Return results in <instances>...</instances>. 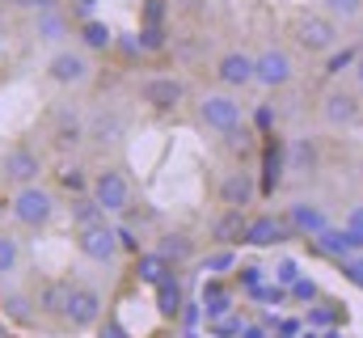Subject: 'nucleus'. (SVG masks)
Segmentation results:
<instances>
[{"label": "nucleus", "instance_id": "nucleus-1", "mask_svg": "<svg viewBox=\"0 0 363 338\" xmlns=\"http://www.w3.org/2000/svg\"><path fill=\"white\" fill-rule=\"evenodd\" d=\"M194 114H199V123H203L207 131H216V136H228L233 127L245 123V119H241V102L233 97V89H211V93H203L199 106H194Z\"/></svg>", "mask_w": 363, "mask_h": 338}, {"label": "nucleus", "instance_id": "nucleus-2", "mask_svg": "<svg viewBox=\"0 0 363 338\" xmlns=\"http://www.w3.org/2000/svg\"><path fill=\"white\" fill-rule=\"evenodd\" d=\"M51 216H55V195H51L47 186H38V182L17 186V195H13V220H17L21 229L38 233V229L51 224Z\"/></svg>", "mask_w": 363, "mask_h": 338}, {"label": "nucleus", "instance_id": "nucleus-3", "mask_svg": "<svg viewBox=\"0 0 363 338\" xmlns=\"http://www.w3.org/2000/svg\"><path fill=\"white\" fill-rule=\"evenodd\" d=\"M338 26H342V21H334L325 9H321V13H304V17L296 21V43H300L308 55H330V51L338 47V38H342Z\"/></svg>", "mask_w": 363, "mask_h": 338}, {"label": "nucleus", "instance_id": "nucleus-4", "mask_svg": "<svg viewBox=\"0 0 363 338\" xmlns=\"http://www.w3.org/2000/svg\"><path fill=\"white\" fill-rule=\"evenodd\" d=\"M93 77V60L85 47H60L51 60H47V81L60 84V89H72V84H85Z\"/></svg>", "mask_w": 363, "mask_h": 338}, {"label": "nucleus", "instance_id": "nucleus-5", "mask_svg": "<svg viewBox=\"0 0 363 338\" xmlns=\"http://www.w3.org/2000/svg\"><path fill=\"white\" fill-rule=\"evenodd\" d=\"M89 195L106 207V216H123L131 207V182L123 169H97L89 182Z\"/></svg>", "mask_w": 363, "mask_h": 338}, {"label": "nucleus", "instance_id": "nucleus-6", "mask_svg": "<svg viewBox=\"0 0 363 338\" xmlns=\"http://www.w3.org/2000/svg\"><path fill=\"white\" fill-rule=\"evenodd\" d=\"M140 102L148 110H157V114H169V110H178L186 102V81H178L174 72H152L140 84Z\"/></svg>", "mask_w": 363, "mask_h": 338}, {"label": "nucleus", "instance_id": "nucleus-7", "mask_svg": "<svg viewBox=\"0 0 363 338\" xmlns=\"http://www.w3.org/2000/svg\"><path fill=\"white\" fill-rule=\"evenodd\" d=\"M254 72H258L262 89H287V84L296 81V60L283 47H262L254 55Z\"/></svg>", "mask_w": 363, "mask_h": 338}, {"label": "nucleus", "instance_id": "nucleus-8", "mask_svg": "<svg viewBox=\"0 0 363 338\" xmlns=\"http://www.w3.org/2000/svg\"><path fill=\"white\" fill-rule=\"evenodd\" d=\"M4 182L9 186H30V182H38L43 178V153L34 148V144H13L9 153H4Z\"/></svg>", "mask_w": 363, "mask_h": 338}, {"label": "nucleus", "instance_id": "nucleus-9", "mask_svg": "<svg viewBox=\"0 0 363 338\" xmlns=\"http://www.w3.org/2000/svg\"><path fill=\"white\" fill-rule=\"evenodd\" d=\"M77 250L85 254V258H93V262H114V254L123 250V246H118V229L106 224V220L81 224V229H77Z\"/></svg>", "mask_w": 363, "mask_h": 338}, {"label": "nucleus", "instance_id": "nucleus-10", "mask_svg": "<svg viewBox=\"0 0 363 338\" xmlns=\"http://www.w3.org/2000/svg\"><path fill=\"white\" fill-rule=\"evenodd\" d=\"M321 119L325 127H355L363 119V102L355 89H330L321 97Z\"/></svg>", "mask_w": 363, "mask_h": 338}, {"label": "nucleus", "instance_id": "nucleus-11", "mask_svg": "<svg viewBox=\"0 0 363 338\" xmlns=\"http://www.w3.org/2000/svg\"><path fill=\"white\" fill-rule=\"evenodd\" d=\"M216 81L224 84V89H245V84H258V72H254V51H241V47L224 51V55L216 60Z\"/></svg>", "mask_w": 363, "mask_h": 338}, {"label": "nucleus", "instance_id": "nucleus-12", "mask_svg": "<svg viewBox=\"0 0 363 338\" xmlns=\"http://www.w3.org/2000/svg\"><path fill=\"white\" fill-rule=\"evenodd\" d=\"M64 322L72 326V330H89L101 322V292L97 288H72V300H68V313H64Z\"/></svg>", "mask_w": 363, "mask_h": 338}, {"label": "nucleus", "instance_id": "nucleus-13", "mask_svg": "<svg viewBox=\"0 0 363 338\" xmlns=\"http://www.w3.org/2000/svg\"><path fill=\"white\" fill-rule=\"evenodd\" d=\"M287 237H296L291 233V224H287V216H254L250 220V233H245V246H254V250H271L279 241H287Z\"/></svg>", "mask_w": 363, "mask_h": 338}, {"label": "nucleus", "instance_id": "nucleus-14", "mask_svg": "<svg viewBox=\"0 0 363 338\" xmlns=\"http://www.w3.org/2000/svg\"><path fill=\"white\" fill-rule=\"evenodd\" d=\"M308 241H313V250H317V254L338 258V262H342V258H351V254H359V241H355V233H351L347 224H342V229L325 224V229H321L317 237H308Z\"/></svg>", "mask_w": 363, "mask_h": 338}, {"label": "nucleus", "instance_id": "nucleus-15", "mask_svg": "<svg viewBox=\"0 0 363 338\" xmlns=\"http://www.w3.org/2000/svg\"><path fill=\"white\" fill-rule=\"evenodd\" d=\"M258 199V182L250 169H233L224 182H220V203L224 207H250Z\"/></svg>", "mask_w": 363, "mask_h": 338}, {"label": "nucleus", "instance_id": "nucleus-16", "mask_svg": "<svg viewBox=\"0 0 363 338\" xmlns=\"http://www.w3.org/2000/svg\"><path fill=\"white\" fill-rule=\"evenodd\" d=\"M72 279H47L43 288H38V296H34V309L43 313V317H64L68 313V300H72Z\"/></svg>", "mask_w": 363, "mask_h": 338}, {"label": "nucleus", "instance_id": "nucleus-17", "mask_svg": "<svg viewBox=\"0 0 363 338\" xmlns=\"http://www.w3.org/2000/svg\"><path fill=\"white\" fill-rule=\"evenodd\" d=\"M245 233H250V216H245V207H224V212L216 216V224H211V237H216L220 246H241Z\"/></svg>", "mask_w": 363, "mask_h": 338}, {"label": "nucleus", "instance_id": "nucleus-18", "mask_svg": "<svg viewBox=\"0 0 363 338\" xmlns=\"http://www.w3.org/2000/svg\"><path fill=\"white\" fill-rule=\"evenodd\" d=\"M283 216H287V224H291V233H296V237H317V233L330 224V220H325V212H321L317 203H304V199H300V203H291Z\"/></svg>", "mask_w": 363, "mask_h": 338}, {"label": "nucleus", "instance_id": "nucleus-19", "mask_svg": "<svg viewBox=\"0 0 363 338\" xmlns=\"http://www.w3.org/2000/svg\"><path fill=\"white\" fill-rule=\"evenodd\" d=\"M262 169H267V173H262V190L271 195L274 186L283 182V169H287V144H283L279 136H271V140L262 144Z\"/></svg>", "mask_w": 363, "mask_h": 338}, {"label": "nucleus", "instance_id": "nucleus-20", "mask_svg": "<svg viewBox=\"0 0 363 338\" xmlns=\"http://www.w3.org/2000/svg\"><path fill=\"white\" fill-rule=\"evenodd\" d=\"M72 34V17L64 9H38V38L43 43H64Z\"/></svg>", "mask_w": 363, "mask_h": 338}, {"label": "nucleus", "instance_id": "nucleus-21", "mask_svg": "<svg viewBox=\"0 0 363 338\" xmlns=\"http://www.w3.org/2000/svg\"><path fill=\"white\" fill-rule=\"evenodd\" d=\"M85 140V123L72 114V110H64L60 119H55V127H51V144L60 148V153H68V148H77Z\"/></svg>", "mask_w": 363, "mask_h": 338}, {"label": "nucleus", "instance_id": "nucleus-22", "mask_svg": "<svg viewBox=\"0 0 363 338\" xmlns=\"http://www.w3.org/2000/svg\"><path fill=\"white\" fill-rule=\"evenodd\" d=\"M169 275H174V262H169V258H161L157 250H152V254H140V258H135V279H140V283L157 288V283H165Z\"/></svg>", "mask_w": 363, "mask_h": 338}, {"label": "nucleus", "instance_id": "nucleus-23", "mask_svg": "<svg viewBox=\"0 0 363 338\" xmlns=\"http://www.w3.org/2000/svg\"><path fill=\"white\" fill-rule=\"evenodd\" d=\"M77 34H81V47H85V51H110V47H114V30H110L101 17L77 21Z\"/></svg>", "mask_w": 363, "mask_h": 338}, {"label": "nucleus", "instance_id": "nucleus-24", "mask_svg": "<svg viewBox=\"0 0 363 338\" xmlns=\"http://www.w3.org/2000/svg\"><path fill=\"white\" fill-rule=\"evenodd\" d=\"M157 254H161V258H169L174 266H182V262H190V258H194V241H190L186 233H165V237L157 241Z\"/></svg>", "mask_w": 363, "mask_h": 338}, {"label": "nucleus", "instance_id": "nucleus-25", "mask_svg": "<svg viewBox=\"0 0 363 338\" xmlns=\"http://www.w3.org/2000/svg\"><path fill=\"white\" fill-rule=\"evenodd\" d=\"M68 212H72V224H77V229H81V224H97V220H106V207L93 199L89 190H85V195H72Z\"/></svg>", "mask_w": 363, "mask_h": 338}, {"label": "nucleus", "instance_id": "nucleus-26", "mask_svg": "<svg viewBox=\"0 0 363 338\" xmlns=\"http://www.w3.org/2000/svg\"><path fill=\"white\" fill-rule=\"evenodd\" d=\"M287 169L313 173V169H317V144H313V140H291V144H287Z\"/></svg>", "mask_w": 363, "mask_h": 338}, {"label": "nucleus", "instance_id": "nucleus-27", "mask_svg": "<svg viewBox=\"0 0 363 338\" xmlns=\"http://www.w3.org/2000/svg\"><path fill=\"white\" fill-rule=\"evenodd\" d=\"M157 313L161 317H178L182 313V283L169 275L165 283H157Z\"/></svg>", "mask_w": 363, "mask_h": 338}, {"label": "nucleus", "instance_id": "nucleus-28", "mask_svg": "<svg viewBox=\"0 0 363 338\" xmlns=\"http://www.w3.org/2000/svg\"><path fill=\"white\" fill-rule=\"evenodd\" d=\"M17 262H21V241H17L13 233H4V229H0V279H4V275H13V271H17Z\"/></svg>", "mask_w": 363, "mask_h": 338}, {"label": "nucleus", "instance_id": "nucleus-29", "mask_svg": "<svg viewBox=\"0 0 363 338\" xmlns=\"http://www.w3.org/2000/svg\"><path fill=\"white\" fill-rule=\"evenodd\" d=\"M321 9L334 21H355V17H363V0H321Z\"/></svg>", "mask_w": 363, "mask_h": 338}, {"label": "nucleus", "instance_id": "nucleus-30", "mask_svg": "<svg viewBox=\"0 0 363 338\" xmlns=\"http://www.w3.org/2000/svg\"><path fill=\"white\" fill-rule=\"evenodd\" d=\"M135 38H140L144 51H161V47H165V21H144Z\"/></svg>", "mask_w": 363, "mask_h": 338}, {"label": "nucleus", "instance_id": "nucleus-31", "mask_svg": "<svg viewBox=\"0 0 363 338\" xmlns=\"http://www.w3.org/2000/svg\"><path fill=\"white\" fill-rule=\"evenodd\" d=\"M359 51H363V47H342V51L334 47V51H330V60H325V77H338L342 68H351V64L359 60Z\"/></svg>", "mask_w": 363, "mask_h": 338}, {"label": "nucleus", "instance_id": "nucleus-32", "mask_svg": "<svg viewBox=\"0 0 363 338\" xmlns=\"http://www.w3.org/2000/svg\"><path fill=\"white\" fill-rule=\"evenodd\" d=\"M89 182H93V178H85V169H81V165H64V169H60V186H64V190H72V195H85V190H89Z\"/></svg>", "mask_w": 363, "mask_h": 338}, {"label": "nucleus", "instance_id": "nucleus-33", "mask_svg": "<svg viewBox=\"0 0 363 338\" xmlns=\"http://www.w3.org/2000/svg\"><path fill=\"white\" fill-rule=\"evenodd\" d=\"M4 313L17 317V322H34V317H38V309H30L26 296H9V300H4Z\"/></svg>", "mask_w": 363, "mask_h": 338}, {"label": "nucleus", "instance_id": "nucleus-34", "mask_svg": "<svg viewBox=\"0 0 363 338\" xmlns=\"http://www.w3.org/2000/svg\"><path fill=\"white\" fill-rule=\"evenodd\" d=\"M338 317H342V313H338V305H334V300H321L317 309H308V322H313V326H334Z\"/></svg>", "mask_w": 363, "mask_h": 338}, {"label": "nucleus", "instance_id": "nucleus-35", "mask_svg": "<svg viewBox=\"0 0 363 338\" xmlns=\"http://www.w3.org/2000/svg\"><path fill=\"white\" fill-rule=\"evenodd\" d=\"M342 275H347L355 288H363V250L351 254V258H342Z\"/></svg>", "mask_w": 363, "mask_h": 338}, {"label": "nucleus", "instance_id": "nucleus-36", "mask_svg": "<svg viewBox=\"0 0 363 338\" xmlns=\"http://www.w3.org/2000/svg\"><path fill=\"white\" fill-rule=\"evenodd\" d=\"M228 266H233V246H224L220 254L207 258V271H211V275H220V271H228Z\"/></svg>", "mask_w": 363, "mask_h": 338}, {"label": "nucleus", "instance_id": "nucleus-37", "mask_svg": "<svg viewBox=\"0 0 363 338\" xmlns=\"http://www.w3.org/2000/svg\"><path fill=\"white\" fill-rule=\"evenodd\" d=\"M291 296L313 305V300H317V283H313V279H296V283H291Z\"/></svg>", "mask_w": 363, "mask_h": 338}, {"label": "nucleus", "instance_id": "nucleus-38", "mask_svg": "<svg viewBox=\"0 0 363 338\" xmlns=\"http://www.w3.org/2000/svg\"><path fill=\"white\" fill-rule=\"evenodd\" d=\"M347 229L355 233V241H359V250H363V203H359V207H351V212H347Z\"/></svg>", "mask_w": 363, "mask_h": 338}, {"label": "nucleus", "instance_id": "nucleus-39", "mask_svg": "<svg viewBox=\"0 0 363 338\" xmlns=\"http://www.w3.org/2000/svg\"><path fill=\"white\" fill-rule=\"evenodd\" d=\"M274 275H279V283H296V279H300V271H296V262H291V258H283V262L274 266Z\"/></svg>", "mask_w": 363, "mask_h": 338}, {"label": "nucleus", "instance_id": "nucleus-40", "mask_svg": "<svg viewBox=\"0 0 363 338\" xmlns=\"http://www.w3.org/2000/svg\"><path fill=\"white\" fill-rule=\"evenodd\" d=\"M211 330H216V334H237V330H241V322H237V317H216V322H211Z\"/></svg>", "mask_w": 363, "mask_h": 338}, {"label": "nucleus", "instance_id": "nucleus-41", "mask_svg": "<svg viewBox=\"0 0 363 338\" xmlns=\"http://www.w3.org/2000/svg\"><path fill=\"white\" fill-rule=\"evenodd\" d=\"M144 21H165V0H148L144 4Z\"/></svg>", "mask_w": 363, "mask_h": 338}, {"label": "nucleus", "instance_id": "nucleus-42", "mask_svg": "<svg viewBox=\"0 0 363 338\" xmlns=\"http://www.w3.org/2000/svg\"><path fill=\"white\" fill-rule=\"evenodd\" d=\"M93 9H97V0H72V13H77V21L93 17Z\"/></svg>", "mask_w": 363, "mask_h": 338}, {"label": "nucleus", "instance_id": "nucleus-43", "mask_svg": "<svg viewBox=\"0 0 363 338\" xmlns=\"http://www.w3.org/2000/svg\"><path fill=\"white\" fill-rule=\"evenodd\" d=\"M118 246H123V250H140V241H135V233H131V229H118Z\"/></svg>", "mask_w": 363, "mask_h": 338}, {"label": "nucleus", "instance_id": "nucleus-44", "mask_svg": "<svg viewBox=\"0 0 363 338\" xmlns=\"http://www.w3.org/2000/svg\"><path fill=\"white\" fill-rule=\"evenodd\" d=\"M258 271H262V266H241V283H250V288H258V279H262Z\"/></svg>", "mask_w": 363, "mask_h": 338}, {"label": "nucleus", "instance_id": "nucleus-45", "mask_svg": "<svg viewBox=\"0 0 363 338\" xmlns=\"http://www.w3.org/2000/svg\"><path fill=\"white\" fill-rule=\"evenodd\" d=\"M101 338H127V330H123L118 322H106V326H101Z\"/></svg>", "mask_w": 363, "mask_h": 338}, {"label": "nucleus", "instance_id": "nucleus-46", "mask_svg": "<svg viewBox=\"0 0 363 338\" xmlns=\"http://www.w3.org/2000/svg\"><path fill=\"white\" fill-rule=\"evenodd\" d=\"M9 9H17V13H30V9H38V0H4Z\"/></svg>", "mask_w": 363, "mask_h": 338}, {"label": "nucleus", "instance_id": "nucleus-47", "mask_svg": "<svg viewBox=\"0 0 363 338\" xmlns=\"http://www.w3.org/2000/svg\"><path fill=\"white\" fill-rule=\"evenodd\" d=\"M351 77H355V84H359V89H363V51H359V60L351 64Z\"/></svg>", "mask_w": 363, "mask_h": 338}, {"label": "nucleus", "instance_id": "nucleus-48", "mask_svg": "<svg viewBox=\"0 0 363 338\" xmlns=\"http://www.w3.org/2000/svg\"><path fill=\"white\" fill-rule=\"evenodd\" d=\"M241 338H267V334H262V330L254 326V330H245V334H241Z\"/></svg>", "mask_w": 363, "mask_h": 338}, {"label": "nucleus", "instance_id": "nucleus-49", "mask_svg": "<svg viewBox=\"0 0 363 338\" xmlns=\"http://www.w3.org/2000/svg\"><path fill=\"white\" fill-rule=\"evenodd\" d=\"M38 9H60V0H38Z\"/></svg>", "mask_w": 363, "mask_h": 338}, {"label": "nucleus", "instance_id": "nucleus-50", "mask_svg": "<svg viewBox=\"0 0 363 338\" xmlns=\"http://www.w3.org/2000/svg\"><path fill=\"white\" fill-rule=\"evenodd\" d=\"M359 47H363V30H359Z\"/></svg>", "mask_w": 363, "mask_h": 338}, {"label": "nucleus", "instance_id": "nucleus-51", "mask_svg": "<svg viewBox=\"0 0 363 338\" xmlns=\"http://www.w3.org/2000/svg\"><path fill=\"white\" fill-rule=\"evenodd\" d=\"M304 338H317V334H304Z\"/></svg>", "mask_w": 363, "mask_h": 338}]
</instances>
